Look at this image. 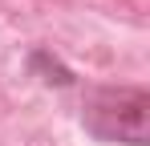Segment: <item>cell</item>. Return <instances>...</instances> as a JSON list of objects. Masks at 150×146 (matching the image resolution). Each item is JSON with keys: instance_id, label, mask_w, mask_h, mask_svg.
<instances>
[{"instance_id": "6da1fadb", "label": "cell", "mask_w": 150, "mask_h": 146, "mask_svg": "<svg viewBox=\"0 0 150 146\" xmlns=\"http://www.w3.org/2000/svg\"><path fill=\"white\" fill-rule=\"evenodd\" d=\"M81 126L105 146H150V94L142 85H93L81 97Z\"/></svg>"}, {"instance_id": "7a4b0ae2", "label": "cell", "mask_w": 150, "mask_h": 146, "mask_svg": "<svg viewBox=\"0 0 150 146\" xmlns=\"http://www.w3.org/2000/svg\"><path fill=\"white\" fill-rule=\"evenodd\" d=\"M25 65H28V73H33V77H41L49 89H69V85H77V73L69 69V65H65L53 49H45V45L28 49Z\"/></svg>"}]
</instances>
